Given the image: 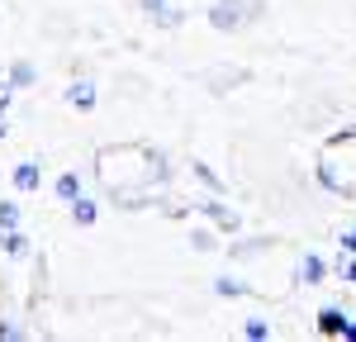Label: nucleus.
I'll list each match as a JSON object with an SVG mask.
<instances>
[{
    "instance_id": "1",
    "label": "nucleus",
    "mask_w": 356,
    "mask_h": 342,
    "mask_svg": "<svg viewBox=\"0 0 356 342\" xmlns=\"http://www.w3.org/2000/svg\"><path fill=\"white\" fill-rule=\"evenodd\" d=\"M95 181L105 195H114L119 209H147V204H166L162 190L171 181V162H166L162 147L119 142V147L95 152Z\"/></svg>"
},
{
    "instance_id": "2",
    "label": "nucleus",
    "mask_w": 356,
    "mask_h": 342,
    "mask_svg": "<svg viewBox=\"0 0 356 342\" xmlns=\"http://www.w3.org/2000/svg\"><path fill=\"white\" fill-rule=\"evenodd\" d=\"M209 28H219V33H238L247 28L257 15H261V0H209Z\"/></svg>"
},
{
    "instance_id": "3",
    "label": "nucleus",
    "mask_w": 356,
    "mask_h": 342,
    "mask_svg": "<svg viewBox=\"0 0 356 342\" xmlns=\"http://www.w3.org/2000/svg\"><path fill=\"white\" fill-rule=\"evenodd\" d=\"M195 209H200V214H204V219H209V224L219 228V233H238V228H243V219H238V209H228V204H223L219 195L200 200V204H195Z\"/></svg>"
},
{
    "instance_id": "4",
    "label": "nucleus",
    "mask_w": 356,
    "mask_h": 342,
    "mask_svg": "<svg viewBox=\"0 0 356 342\" xmlns=\"http://www.w3.org/2000/svg\"><path fill=\"white\" fill-rule=\"evenodd\" d=\"M10 186H15V195H38V186H43V167L38 162H15V171H10Z\"/></svg>"
},
{
    "instance_id": "5",
    "label": "nucleus",
    "mask_w": 356,
    "mask_h": 342,
    "mask_svg": "<svg viewBox=\"0 0 356 342\" xmlns=\"http://www.w3.org/2000/svg\"><path fill=\"white\" fill-rule=\"evenodd\" d=\"M67 105H72V110H81V114H90L95 110V105H100V90H95V81H72L67 86Z\"/></svg>"
},
{
    "instance_id": "6",
    "label": "nucleus",
    "mask_w": 356,
    "mask_h": 342,
    "mask_svg": "<svg viewBox=\"0 0 356 342\" xmlns=\"http://www.w3.org/2000/svg\"><path fill=\"white\" fill-rule=\"evenodd\" d=\"M347 318H352V314L342 309V304H323V309H318V323H314V328H318L323 338H342Z\"/></svg>"
},
{
    "instance_id": "7",
    "label": "nucleus",
    "mask_w": 356,
    "mask_h": 342,
    "mask_svg": "<svg viewBox=\"0 0 356 342\" xmlns=\"http://www.w3.org/2000/svg\"><path fill=\"white\" fill-rule=\"evenodd\" d=\"M200 81L209 86V90H219V95H223V86H243V81H252V72H247V67H228V72H223V67H214V72H204Z\"/></svg>"
},
{
    "instance_id": "8",
    "label": "nucleus",
    "mask_w": 356,
    "mask_h": 342,
    "mask_svg": "<svg viewBox=\"0 0 356 342\" xmlns=\"http://www.w3.org/2000/svg\"><path fill=\"white\" fill-rule=\"evenodd\" d=\"M67 209H72V224H76V228H95V224H100V200L76 195Z\"/></svg>"
},
{
    "instance_id": "9",
    "label": "nucleus",
    "mask_w": 356,
    "mask_h": 342,
    "mask_svg": "<svg viewBox=\"0 0 356 342\" xmlns=\"http://www.w3.org/2000/svg\"><path fill=\"white\" fill-rule=\"evenodd\" d=\"M304 285H323L328 281V256H318V252H304V261H300V271H295Z\"/></svg>"
},
{
    "instance_id": "10",
    "label": "nucleus",
    "mask_w": 356,
    "mask_h": 342,
    "mask_svg": "<svg viewBox=\"0 0 356 342\" xmlns=\"http://www.w3.org/2000/svg\"><path fill=\"white\" fill-rule=\"evenodd\" d=\"M5 81L15 86V90H24V86L38 81V67H33V62H24V57H15V62H10V72H5Z\"/></svg>"
},
{
    "instance_id": "11",
    "label": "nucleus",
    "mask_w": 356,
    "mask_h": 342,
    "mask_svg": "<svg viewBox=\"0 0 356 342\" xmlns=\"http://www.w3.org/2000/svg\"><path fill=\"white\" fill-rule=\"evenodd\" d=\"M191 176H195V181H200V186H204V190H209V195H223V190H228V186H223V181H219V171L209 167V162H200V157H195V162H191Z\"/></svg>"
},
{
    "instance_id": "12",
    "label": "nucleus",
    "mask_w": 356,
    "mask_h": 342,
    "mask_svg": "<svg viewBox=\"0 0 356 342\" xmlns=\"http://www.w3.org/2000/svg\"><path fill=\"white\" fill-rule=\"evenodd\" d=\"M0 252H5V256H24L29 252L24 228H0Z\"/></svg>"
},
{
    "instance_id": "13",
    "label": "nucleus",
    "mask_w": 356,
    "mask_h": 342,
    "mask_svg": "<svg viewBox=\"0 0 356 342\" xmlns=\"http://www.w3.org/2000/svg\"><path fill=\"white\" fill-rule=\"evenodd\" d=\"M53 190H57V200H62V204H72V200L81 195V176H76V171H62V176L53 181Z\"/></svg>"
},
{
    "instance_id": "14",
    "label": "nucleus",
    "mask_w": 356,
    "mask_h": 342,
    "mask_svg": "<svg viewBox=\"0 0 356 342\" xmlns=\"http://www.w3.org/2000/svg\"><path fill=\"white\" fill-rule=\"evenodd\" d=\"M214 295H219V300H243V295H252V285L238 281V276H219V281H214Z\"/></svg>"
},
{
    "instance_id": "15",
    "label": "nucleus",
    "mask_w": 356,
    "mask_h": 342,
    "mask_svg": "<svg viewBox=\"0 0 356 342\" xmlns=\"http://www.w3.org/2000/svg\"><path fill=\"white\" fill-rule=\"evenodd\" d=\"M147 19H152L157 28H166V33H171V28L186 24V10H181V5H162V10H157V15H147Z\"/></svg>"
},
{
    "instance_id": "16",
    "label": "nucleus",
    "mask_w": 356,
    "mask_h": 342,
    "mask_svg": "<svg viewBox=\"0 0 356 342\" xmlns=\"http://www.w3.org/2000/svg\"><path fill=\"white\" fill-rule=\"evenodd\" d=\"M243 338H247V342H271V338H275L271 318H247V323H243Z\"/></svg>"
},
{
    "instance_id": "17",
    "label": "nucleus",
    "mask_w": 356,
    "mask_h": 342,
    "mask_svg": "<svg viewBox=\"0 0 356 342\" xmlns=\"http://www.w3.org/2000/svg\"><path fill=\"white\" fill-rule=\"evenodd\" d=\"M271 247V238H238L233 247H228V256H261Z\"/></svg>"
},
{
    "instance_id": "18",
    "label": "nucleus",
    "mask_w": 356,
    "mask_h": 342,
    "mask_svg": "<svg viewBox=\"0 0 356 342\" xmlns=\"http://www.w3.org/2000/svg\"><path fill=\"white\" fill-rule=\"evenodd\" d=\"M191 247H195V252H214V247H219L214 228H191Z\"/></svg>"
},
{
    "instance_id": "19",
    "label": "nucleus",
    "mask_w": 356,
    "mask_h": 342,
    "mask_svg": "<svg viewBox=\"0 0 356 342\" xmlns=\"http://www.w3.org/2000/svg\"><path fill=\"white\" fill-rule=\"evenodd\" d=\"M19 219H24L19 204H15V200H0V228H19Z\"/></svg>"
},
{
    "instance_id": "20",
    "label": "nucleus",
    "mask_w": 356,
    "mask_h": 342,
    "mask_svg": "<svg viewBox=\"0 0 356 342\" xmlns=\"http://www.w3.org/2000/svg\"><path fill=\"white\" fill-rule=\"evenodd\" d=\"M337 271H342V281L356 290V256H342V261H337Z\"/></svg>"
},
{
    "instance_id": "21",
    "label": "nucleus",
    "mask_w": 356,
    "mask_h": 342,
    "mask_svg": "<svg viewBox=\"0 0 356 342\" xmlns=\"http://www.w3.org/2000/svg\"><path fill=\"white\" fill-rule=\"evenodd\" d=\"M15 338H24V328L19 323H0V342H15Z\"/></svg>"
},
{
    "instance_id": "22",
    "label": "nucleus",
    "mask_w": 356,
    "mask_h": 342,
    "mask_svg": "<svg viewBox=\"0 0 356 342\" xmlns=\"http://www.w3.org/2000/svg\"><path fill=\"white\" fill-rule=\"evenodd\" d=\"M10 100H15V86H10V81H0V114L10 110Z\"/></svg>"
},
{
    "instance_id": "23",
    "label": "nucleus",
    "mask_w": 356,
    "mask_h": 342,
    "mask_svg": "<svg viewBox=\"0 0 356 342\" xmlns=\"http://www.w3.org/2000/svg\"><path fill=\"white\" fill-rule=\"evenodd\" d=\"M342 252L356 256V228H347V233H342Z\"/></svg>"
},
{
    "instance_id": "24",
    "label": "nucleus",
    "mask_w": 356,
    "mask_h": 342,
    "mask_svg": "<svg viewBox=\"0 0 356 342\" xmlns=\"http://www.w3.org/2000/svg\"><path fill=\"white\" fill-rule=\"evenodd\" d=\"M138 5H143V15H157L162 5H171V0H138Z\"/></svg>"
},
{
    "instance_id": "25",
    "label": "nucleus",
    "mask_w": 356,
    "mask_h": 342,
    "mask_svg": "<svg viewBox=\"0 0 356 342\" xmlns=\"http://www.w3.org/2000/svg\"><path fill=\"white\" fill-rule=\"evenodd\" d=\"M342 342H356V318H347V328H342Z\"/></svg>"
},
{
    "instance_id": "26",
    "label": "nucleus",
    "mask_w": 356,
    "mask_h": 342,
    "mask_svg": "<svg viewBox=\"0 0 356 342\" xmlns=\"http://www.w3.org/2000/svg\"><path fill=\"white\" fill-rule=\"evenodd\" d=\"M10 138V124H5V114H0V142Z\"/></svg>"
}]
</instances>
